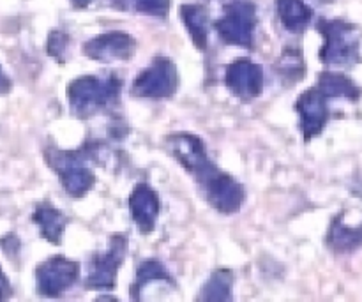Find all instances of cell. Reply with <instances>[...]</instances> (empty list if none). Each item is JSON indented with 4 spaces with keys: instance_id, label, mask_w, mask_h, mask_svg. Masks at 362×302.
Instances as JSON below:
<instances>
[{
    "instance_id": "15",
    "label": "cell",
    "mask_w": 362,
    "mask_h": 302,
    "mask_svg": "<svg viewBox=\"0 0 362 302\" xmlns=\"http://www.w3.org/2000/svg\"><path fill=\"white\" fill-rule=\"evenodd\" d=\"M32 219L39 226V232H41V236L48 243L55 244V246L62 243L64 230L67 226V218L59 209L52 207L49 204H39L34 214H32Z\"/></svg>"
},
{
    "instance_id": "10",
    "label": "cell",
    "mask_w": 362,
    "mask_h": 302,
    "mask_svg": "<svg viewBox=\"0 0 362 302\" xmlns=\"http://www.w3.org/2000/svg\"><path fill=\"white\" fill-rule=\"evenodd\" d=\"M136 48L138 45L133 35L122 30H113L85 42L83 53L88 59L98 62H115V60L126 62L133 59Z\"/></svg>"
},
{
    "instance_id": "11",
    "label": "cell",
    "mask_w": 362,
    "mask_h": 302,
    "mask_svg": "<svg viewBox=\"0 0 362 302\" xmlns=\"http://www.w3.org/2000/svg\"><path fill=\"white\" fill-rule=\"evenodd\" d=\"M296 110L299 113L300 131H303L304 140L306 141L318 137L325 129V126L329 122V117H331L327 98L317 87L308 88L306 92H303L297 98Z\"/></svg>"
},
{
    "instance_id": "22",
    "label": "cell",
    "mask_w": 362,
    "mask_h": 302,
    "mask_svg": "<svg viewBox=\"0 0 362 302\" xmlns=\"http://www.w3.org/2000/svg\"><path fill=\"white\" fill-rule=\"evenodd\" d=\"M138 13L154 18H166L170 11V0H134Z\"/></svg>"
},
{
    "instance_id": "5",
    "label": "cell",
    "mask_w": 362,
    "mask_h": 302,
    "mask_svg": "<svg viewBox=\"0 0 362 302\" xmlns=\"http://www.w3.org/2000/svg\"><path fill=\"white\" fill-rule=\"evenodd\" d=\"M219 37L232 46L251 50L257 30V7L247 0H235L225 6V13L216 21Z\"/></svg>"
},
{
    "instance_id": "16",
    "label": "cell",
    "mask_w": 362,
    "mask_h": 302,
    "mask_svg": "<svg viewBox=\"0 0 362 302\" xmlns=\"http://www.w3.org/2000/svg\"><path fill=\"white\" fill-rule=\"evenodd\" d=\"M180 18L186 25L187 32L191 35V41L194 42L198 50L204 52L209 42V13L200 4H184L180 7Z\"/></svg>"
},
{
    "instance_id": "20",
    "label": "cell",
    "mask_w": 362,
    "mask_h": 302,
    "mask_svg": "<svg viewBox=\"0 0 362 302\" xmlns=\"http://www.w3.org/2000/svg\"><path fill=\"white\" fill-rule=\"evenodd\" d=\"M276 71H278L285 80L292 81V83L303 80L304 71H306V67H304L303 52H300L299 48H286L285 52L281 53V57H279L278 64H276Z\"/></svg>"
},
{
    "instance_id": "4",
    "label": "cell",
    "mask_w": 362,
    "mask_h": 302,
    "mask_svg": "<svg viewBox=\"0 0 362 302\" xmlns=\"http://www.w3.org/2000/svg\"><path fill=\"white\" fill-rule=\"evenodd\" d=\"M90 156L92 149L87 145L78 151H60L53 145L45 151L46 163L59 175L66 193L73 198L85 197L95 184V175L87 166Z\"/></svg>"
},
{
    "instance_id": "3",
    "label": "cell",
    "mask_w": 362,
    "mask_h": 302,
    "mask_svg": "<svg viewBox=\"0 0 362 302\" xmlns=\"http://www.w3.org/2000/svg\"><path fill=\"white\" fill-rule=\"evenodd\" d=\"M318 30L324 37L320 60L329 66L350 67L362 60L359 27L345 20H320Z\"/></svg>"
},
{
    "instance_id": "24",
    "label": "cell",
    "mask_w": 362,
    "mask_h": 302,
    "mask_svg": "<svg viewBox=\"0 0 362 302\" xmlns=\"http://www.w3.org/2000/svg\"><path fill=\"white\" fill-rule=\"evenodd\" d=\"M9 88H11V81L7 80V76L2 73V69H0V94L9 92Z\"/></svg>"
},
{
    "instance_id": "6",
    "label": "cell",
    "mask_w": 362,
    "mask_h": 302,
    "mask_svg": "<svg viewBox=\"0 0 362 302\" xmlns=\"http://www.w3.org/2000/svg\"><path fill=\"white\" fill-rule=\"evenodd\" d=\"M179 87V71L166 57H156L133 81V95L145 99L172 98Z\"/></svg>"
},
{
    "instance_id": "7",
    "label": "cell",
    "mask_w": 362,
    "mask_h": 302,
    "mask_svg": "<svg viewBox=\"0 0 362 302\" xmlns=\"http://www.w3.org/2000/svg\"><path fill=\"white\" fill-rule=\"evenodd\" d=\"M127 251V239L122 236H113L110 239L108 250L95 253L88 260L87 278L83 285L87 290H113L117 285V272L124 264Z\"/></svg>"
},
{
    "instance_id": "14",
    "label": "cell",
    "mask_w": 362,
    "mask_h": 302,
    "mask_svg": "<svg viewBox=\"0 0 362 302\" xmlns=\"http://www.w3.org/2000/svg\"><path fill=\"white\" fill-rule=\"evenodd\" d=\"M317 88L327 99L341 98L356 103L361 98V88L357 87L356 81L346 74L336 73V71H324L318 74Z\"/></svg>"
},
{
    "instance_id": "2",
    "label": "cell",
    "mask_w": 362,
    "mask_h": 302,
    "mask_svg": "<svg viewBox=\"0 0 362 302\" xmlns=\"http://www.w3.org/2000/svg\"><path fill=\"white\" fill-rule=\"evenodd\" d=\"M122 81L115 76H80L67 85L71 113L78 119H90L117 101Z\"/></svg>"
},
{
    "instance_id": "21",
    "label": "cell",
    "mask_w": 362,
    "mask_h": 302,
    "mask_svg": "<svg viewBox=\"0 0 362 302\" xmlns=\"http://www.w3.org/2000/svg\"><path fill=\"white\" fill-rule=\"evenodd\" d=\"M67 45H69V37H67L66 32L62 30H52L48 37V55L53 57L55 60H59L60 64L64 62V55H66Z\"/></svg>"
},
{
    "instance_id": "8",
    "label": "cell",
    "mask_w": 362,
    "mask_h": 302,
    "mask_svg": "<svg viewBox=\"0 0 362 302\" xmlns=\"http://www.w3.org/2000/svg\"><path fill=\"white\" fill-rule=\"evenodd\" d=\"M80 264L66 257H52L35 269L37 294L42 297H60L78 281Z\"/></svg>"
},
{
    "instance_id": "23",
    "label": "cell",
    "mask_w": 362,
    "mask_h": 302,
    "mask_svg": "<svg viewBox=\"0 0 362 302\" xmlns=\"http://www.w3.org/2000/svg\"><path fill=\"white\" fill-rule=\"evenodd\" d=\"M9 296H11V285L9 281H7L6 276H4L2 269H0V301L7 299Z\"/></svg>"
},
{
    "instance_id": "27",
    "label": "cell",
    "mask_w": 362,
    "mask_h": 302,
    "mask_svg": "<svg viewBox=\"0 0 362 302\" xmlns=\"http://www.w3.org/2000/svg\"><path fill=\"white\" fill-rule=\"evenodd\" d=\"M320 2H332V0H320Z\"/></svg>"
},
{
    "instance_id": "13",
    "label": "cell",
    "mask_w": 362,
    "mask_h": 302,
    "mask_svg": "<svg viewBox=\"0 0 362 302\" xmlns=\"http://www.w3.org/2000/svg\"><path fill=\"white\" fill-rule=\"evenodd\" d=\"M327 246L338 255L354 253L362 248V219L352 225L346 219V212L336 216L329 226Z\"/></svg>"
},
{
    "instance_id": "12",
    "label": "cell",
    "mask_w": 362,
    "mask_h": 302,
    "mask_svg": "<svg viewBox=\"0 0 362 302\" xmlns=\"http://www.w3.org/2000/svg\"><path fill=\"white\" fill-rule=\"evenodd\" d=\"M129 211L138 230L144 236L152 233L156 221H158L159 211H161L158 193L147 184H138L129 194Z\"/></svg>"
},
{
    "instance_id": "18",
    "label": "cell",
    "mask_w": 362,
    "mask_h": 302,
    "mask_svg": "<svg viewBox=\"0 0 362 302\" xmlns=\"http://www.w3.org/2000/svg\"><path fill=\"white\" fill-rule=\"evenodd\" d=\"M156 281H168L172 283V285H175L173 278L170 276L168 269H166L161 262L145 260L144 264L138 267L136 283L131 286V297H133V299H140L145 286H148L151 283H156Z\"/></svg>"
},
{
    "instance_id": "1",
    "label": "cell",
    "mask_w": 362,
    "mask_h": 302,
    "mask_svg": "<svg viewBox=\"0 0 362 302\" xmlns=\"http://www.w3.org/2000/svg\"><path fill=\"white\" fill-rule=\"evenodd\" d=\"M165 147L197 180L205 200L221 214L240 211L246 191L233 177L211 161L202 138L191 133H172L165 138Z\"/></svg>"
},
{
    "instance_id": "19",
    "label": "cell",
    "mask_w": 362,
    "mask_h": 302,
    "mask_svg": "<svg viewBox=\"0 0 362 302\" xmlns=\"http://www.w3.org/2000/svg\"><path fill=\"white\" fill-rule=\"evenodd\" d=\"M233 274L228 269H219L202 289L198 301H232Z\"/></svg>"
},
{
    "instance_id": "17",
    "label": "cell",
    "mask_w": 362,
    "mask_h": 302,
    "mask_svg": "<svg viewBox=\"0 0 362 302\" xmlns=\"http://www.w3.org/2000/svg\"><path fill=\"white\" fill-rule=\"evenodd\" d=\"M276 11L285 28L296 34L303 32L313 18V11L304 0H276Z\"/></svg>"
},
{
    "instance_id": "9",
    "label": "cell",
    "mask_w": 362,
    "mask_h": 302,
    "mask_svg": "<svg viewBox=\"0 0 362 302\" xmlns=\"http://www.w3.org/2000/svg\"><path fill=\"white\" fill-rule=\"evenodd\" d=\"M225 85L240 99H255L262 94L265 74L260 64L250 59H237L225 69Z\"/></svg>"
},
{
    "instance_id": "25",
    "label": "cell",
    "mask_w": 362,
    "mask_h": 302,
    "mask_svg": "<svg viewBox=\"0 0 362 302\" xmlns=\"http://www.w3.org/2000/svg\"><path fill=\"white\" fill-rule=\"evenodd\" d=\"M110 4H112L115 9H120V11H126L127 9V0H108Z\"/></svg>"
},
{
    "instance_id": "26",
    "label": "cell",
    "mask_w": 362,
    "mask_h": 302,
    "mask_svg": "<svg viewBox=\"0 0 362 302\" xmlns=\"http://www.w3.org/2000/svg\"><path fill=\"white\" fill-rule=\"evenodd\" d=\"M90 2L92 0H71V4H73L76 9H83V7H87Z\"/></svg>"
}]
</instances>
